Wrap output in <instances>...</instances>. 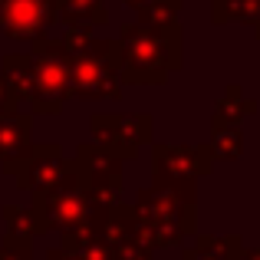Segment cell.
I'll return each instance as SVG.
<instances>
[{"label":"cell","mask_w":260,"mask_h":260,"mask_svg":"<svg viewBox=\"0 0 260 260\" xmlns=\"http://www.w3.org/2000/svg\"><path fill=\"white\" fill-rule=\"evenodd\" d=\"M119 43L125 53V66H122L125 86H165L168 76L184 66L181 23L168 26V30H145L139 23H122Z\"/></svg>","instance_id":"obj_1"},{"label":"cell","mask_w":260,"mask_h":260,"mask_svg":"<svg viewBox=\"0 0 260 260\" xmlns=\"http://www.w3.org/2000/svg\"><path fill=\"white\" fill-rule=\"evenodd\" d=\"M30 211H33V221H37V237L50 234V231L70 234V231H83V228H99L102 217H106V211L89 198L83 168H79L76 158H70L66 175L53 188L33 194Z\"/></svg>","instance_id":"obj_2"},{"label":"cell","mask_w":260,"mask_h":260,"mask_svg":"<svg viewBox=\"0 0 260 260\" xmlns=\"http://www.w3.org/2000/svg\"><path fill=\"white\" fill-rule=\"evenodd\" d=\"M132 211L145 224L155 254L198 237V188H142Z\"/></svg>","instance_id":"obj_3"},{"label":"cell","mask_w":260,"mask_h":260,"mask_svg":"<svg viewBox=\"0 0 260 260\" xmlns=\"http://www.w3.org/2000/svg\"><path fill=\"white\" fill-rule=\"evenodd\" d=\"M122 53L119 37H95L89 50L70 56V99H122Z\"/></svg>","instance_id":"obj_4"},{"label":"cell","mask_w":260,"mask_h":260,"mask_svg":"<svg viewBox=\"0 0 260 260\" xmlns=\"http://www.w3.org/2000/svg\"><path fill=\"white\" fill-rule=\"evenodd\" d=\"M30 59L37 66V99L30 115H59L70 99V50L63 37H43L30 43Z\"/></svg>","instance_id":"obj_5"},{"label":"cell","mask_w":260,"mask_h":260,"mask_svg":"<svg viewBox=\"0 0 260 260\" xmlns=\"http://www.w3.org/2000/svg\"><path fill=\"white\" fill-rule=\"evenodd\" d=\"M214 148L211 142L178 145L155 142L152 145V188H198V178L214 172Z\"/></svg>","instance_id":"obj_6"},{"label":"cell","mask_w":260,"mask_h":260,"mask_svg":"<svg viewBox=\"0 0 260 260\" xmlns=\"http://www.w3.org/2000/svg\"><path fill=\"white\" fill-rule=\"evenodd\" d=\"M89 132L95 135V145L119 161H132L142 145H155V119L148 112H99L89 119Z\"/></svg>","instance_id":"obj_7"},{"label":"cell","mask_w":260,"mask_h":260,"mask_svg":"<svg viewBox=\"0 0 260 260\" xmlns=\"http://www.w3.org/2000/svg\"><path fill=\"white\" fill-rule=\"evenodd\" d=\"M76 161L83 168V181L89 188V198L99 204L102 211H112L122 204V161L112 158L106 148L95 142L76 145Z\"/></svg>","instance_id":"obj_8"},{"label":"cell","mask_w":260,"mask_h":260,"mask_svg":"<svg viewBox=\"0 0 260 260\" xmlns=\"http://www.w3.org/2000/svg\"><path fill=\"white\" fill-rule=\"evenodd\" d=\"M63 0H0V33L20 43L50 37V26L59 20Z\"/></svg>","instance_id":"obj_9"},{"label":"cell","mask_w":260,"mask_h":260,"mask_svg":"<svg viewBox=\"0 0 260 260\" xmlns=\"http://www.w3.org/2000/svg\"><path fill=\"white\" fill-rule=\"evenodd\" d=\"M99 234L112 247L115 260H155V247L148 241L145 224L132 211V204H119V208L106 211L99 224Z\"/></svg>","instance_id":"obj_10"},{"label":"cell","mask_w":260,"mask_h":260,"mask_svg":"<svg viewBox=\"0 0 260 260\" xmlns=\"http://www.w3.org/2000/svg\"><path fill=\"white\" fill-rule=\"evenodd\" d=\"M66 165H70V158H66L59 142H37L33 152L26 155L20 165L0 168V172L10 175L13 181H17V188L30 191V198H33V194H40V191L53 188V184L66 175Z\"/></svg>","instance_id":"obj_11"},{"label":"cell","mask_w":260,"mask_h":260,"mask_svg":"<svg viewBox=\"0 0 260 260\" xmlns=\"http://www.w3.org/2000/svg\"><path fill=\"white\" fill-rule=\"evenodd\" d=\"M33 115L26 109L0 119V168L20 165L33 152Z\"/></svg>","instance_id":"obj_12"},{"label":"cell","mask_w":260,"mask_h":260,"mask_svg":"<svg viewBox=\"0 0 260 260\" xmlns=\"http://www.w3.org/2000/svg\"><path fill=\"white\" fill-rule=\"evenodd\" d=\"M0 76L10 86V92L17 95L20 106H26V109L33 106V99H37V66H33L30 56H23V53H7V56L0 59Z\"/></svg>","instance_id":"obj_13"},{"label":"cell","mask_w":260,"mask_h":260,"mask_svg":"<svg viewBox=\"0 0 260 260\" xmlns=\"http://www.w3.org/2000/svg\"><path fill=\"white\" fill-rule=\"evenodd\" d=\"M244 237L228 234V237H211L198 234L191 247H181V260H244Z\"/></svg>","instance_id":"obj_14"},{"label":"cell","mask_w":260,"mask_h":260,"mask_svg":"<svg viewBox=\"0 0 260 260\" xmlns=\"http://www.w3.org/2000/svg\"><path fill=\"white\" fill-rule=\"evenodd\" d=\"M247 115H257V99H250L241 83H228L221 99L214 102L211 125H241Z\"/></svg>","instance_id":"obj_15"},{"label":"cell","mask_w":260,"mask_h":260,"mask_svg":"<svg viewBox=\"0 0 260 260\" xmlns=\"http://www.w3.org/2000/svg\"><path fill=\"white\" fill-rule=\"evenodd\" d=\"M59 247H63L73 260H115L112 247H109L106 237L99 234V228L70 231V234L59 237Z\"/></svg>","instance_id":"obj_16"},{"label":"cell","mask_w":260,"mask_h":260,"mask_svg":"<svg viewBox=\"0 0 260 260\" xmlns=\"http://www.w3.org/2000/svg\"><path fill=\"white\" fill-rule=\"evenodd\" d=\"M59 23H66V30H99L109 23L106 0H63Z\"/></svg>","instance_id":"obj_17"},{"label":"cell","mask_w":260,"mask_h":260,"mask_svg":"<svg viewBox=\"0 0 260 260\" xmlns=\"http://www.w3.org/2000/svg\"><path fill=\"white\" fill-rule=\"evenodd\" d=\"M211 23H247L254 30L260 23V0H211Z\"/></svg>","instance_id":"obj_18"},{"label":"cell","mask_w":260,"mask_h":260,"mask_svg":"<svg viewBox=\"0 0 260 260\" xmlns=\"http://www.w3.org/2000/svg\"><path fill=\"white\" fill-rule=\"evenodd\" d=\"M0 217H4L7 228V241H20V244H33L37 237V221H33L30 208H20V204H4L0 208Z\"/></svg>","instance_id":"obj_19"},{"label":"cell","mask_w":260,"mask_h":260,"mask_svg":"<svg viewBox=\"0 0 260 260\" xmlns=\"http://www.w3.org/2000/svg\"><path fill=\"white\" fill-rule=\"evenodd\" d=\"M181 7L184 0H158V4L145 7L142 13H135V23L145 30H168V26L181 23Z\"/></svg>","instance_id":"obj_20"},{"label":"cell","mask_w":260,"mask_h":260,"mask_svg":"<svg viewBox=\"0 0 260 260\" xmlns=\"http://www.w3.org/2000/svg\"><path fill=\"white\" fill-rule=\"evenodd\" d=\"M211 148L217 161H234L244 155V128L241 125H211Z\"/></svg>","instance_id":"obj_21"},{"label":"cell","mask_w":260,"mask_h":260,"mask_svg":"<svg viewBox=\"0 0 260 260\" xmlns=\"http://www.w3.org/2000/svg\"><path fill=\"white\" fill-rule=\"evenodd\" d=\"M92 43H95V33H92V30H66V33H63V46L70 50V56H76V53L89 50Z\"/></svg>","instance_id":"obj_22"},{"label":"cell","mask_w":260,"mask_h":260,"mask_svg":"<svg viewBox=\"0 0 260 260\" xmlns=\"http://www.w3.org/2000/svg\"><path fill=\"white\" fill-rule=\"evenodd\" d=\"M0 260H33V244H20V241H7L4 237Z\"/></svg>","instance_id":"obj_23"},{"label":"cell","mask_w":260,"mask_h":260,"mask_svg":"<svg viewBox=\"0 0 260 260\" xmlns=\"http://www.w3.org/2000/svg\"><path fill=\"white\" fill-rule=\"evenodd\" d=\"M13 112H20V102H17V95L10 92V86L4 83V76H0V119H4V115H13Z\"/></svg>","instance_id":"obj_24"},{"label":"cell","mask_w":260,"mask_h":260,"mask_svg":"<svg viewBox=\"0 0 260 260\" xmlns=\"http://www.w3.org/2000/svg\"><path fill=\"white\" fill-rule=\"evenodd\" d=\"M122 4L128 7V10H135V13H142L145 7H152V4H158V0H122Z\"/></svg>","instance_id":"obj_25"},{"label":"cell","mask_w":260,"mask_h":260,"mask_svg":"<svg viewBox=\"0 0 260 260\" xmlns=\"http://www.w3.org/2000/svg\"><path fill=\"white\" fill-rule=\"evenodd\" d=\"M46 260H73V257L66 254V250L59 247V244H56V247H50V250H46Z\"/></svg>","instance_id":"obj_26"},{"label":"cell","mask_w":260,"mask_h":260,"mask_svg":"<svg viewBox=\"0 0 260 260\" xmlns=\"http://www.w3.org/2000/svg\"><path fill=\"white\" fill-rule=\"evenodd\" d=\"M244 260H260V247H247L244 250Z\"/></svg>","instance_id":"obj_27"},{"label":"cell","mask_w":260,"mask_h":260,"mask_svg":"<svg viewBox=\"0 0 260 260\" xmlns=\"http://www.w3.org/2000/svg\"><path fill=\"white\" fill-rule=\"evenodd\" d=\"M254 37H257V40H260V23H257V26H254Z\"/></svg>","instance_id":"obj_28"}]
</instances>
